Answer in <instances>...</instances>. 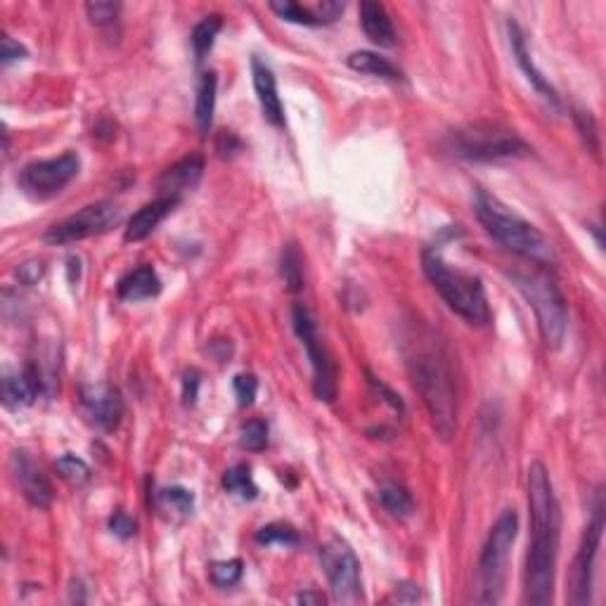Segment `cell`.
Segmentation results:
<instances>
[{
    "instance_id": "1",
    "label": "cell",
    "mask_w": 606,
    "mask_h": 606,
    "mask_svg": "<svg viewBox=\"0 0 606 606\" xmlns=\"http://www.w3.org/2000/svg\"><path fill=\"white\" fill-rule=\"evenodd\" d=\"M528 509H531V545L526 557V602L552 604L557 578L559 540H562V509L543 462L528 467Z\"/></svg>"
},
{
    "instance_id": "2",
    "label": "cell",
    "mask_w": 606,
    "mask_h": 606,
    "mask_svg": "<svg viewBox=\"0 0 606 606\" xmlns=\"http://www.w3.org/2000/svg\"><path fill=\"white\" fill-rule=\"evenodd\" d=\"M408 370L412 384L422 396L431 424L443 441H450L457 431V391L448 356L434 337L410 341Z\"/></svg>"
},
{
    "instance_id": "3",
    "label": "cell",
    "mask_w": 606,
    "mask_h": 606,
    "mask_svg": "<svg viewBox=\"0 0 606 606\" xmlns=\"http://www.w3.org/2000/svg\"><path fill=\"white\" fill-rule=\"evenodd\" d=\"M474 209L483 230L507 251L521 256L528 263H535L538 268L557 266V254H554L552 242L535 225L514 214L498 197L488 195L486 190H476Z\"/></svg>"
},
{
    "instance_id": "4",
    "label": "cell",
    "mask_w": 606,
    "mask_h": 606,
    "mask_svg": "<svg viewBox=\"0 0 606 606\" xmlns=\"http://www.w3.org/2000/svg\"><path fill=\"white\" fill-rule=\"evenodd\" d=\"M422 268L427 280L448 303L450 311L467 320L469 325H488L491 322V306H488L486 289H483L479 277L453 268L436 249H424Z\"/></svg>"
},
{
    "instance_id": "5",
    "label": "cell",
    "mask_w": 606,
    "mask_h": 606,
    "mask_svg": "<svg viewBox=\"0 0 606 606\" xmlns=\"http://www.w3.org/2000/svg\"><path fill=\"white\" fill-rule=\"evenodd\" d=\"M509 280L519 289L521 296L533 308L535 320H538L540 337L547 348H559L566 339L569 330V306H566L564 294L559 292L557 282L545 268H514L509 270Z\"/></svg>"
},
{
    "instance_id": "6",
    "label": "cell",
    "mask_w": 606,
    "mask_h": 606,
    "mask_svg": "<svg viewBox=\"0 0 606 606\" xmlns=\"http://www.w3.org/2000/svg\"><path fill=\"white\" fill-rule=\"evenodd\" d=\"M519 531V517L514 509H505L495 521L491 533H488L486 545H483L479 557V576H476V585H479V604H498L505 592L507 580V564L509 554H512L514 540H517Z\"/></svg>"
},
{
    "instance_id": "7",
    "label": "cell",
    "mask_w": 606,
    "mask_h": 606,
    "mask_svg": "<svg viewBox=\"0 0 606 606\" xmlns=\"http://www.w3.org/2000/svg\"><path fill=\"white\" fill-rule=\"evenodd\" d=\"M446 150L467 161L517 159L531 152L517 133L500 124H469L446 135Z\"/></svg>"
},
{
    "instance_id": "8",
    "label": "cell",
    "mask_w": 606,
    "mask_h": 606,
    "mask_svg": "<svg viewBox=\"0 0 606 606\" xmlns=\"http://www.w3.org/2000/svg\"><path fill=\"white\" fill-rule=\"evenodd\" d=\"M320 564L330 580L332 595L341 604L363 602V576H360V559L344 538L334 535L320 545Z\"/></svg>"
},
{
    "instance_id": "9",
    "label": "cell",
    "mask_w": 606,
    "mask_h": 606,
    "mask_svg": "<svg viewBox=\"0 0 606 606\" xmlns=\"http://www.w3.org/2000/svg\"><path fill=\"white\" fill-rule=\"evenodd\" d=\"M292 325L296 337L301 339V344L306 346L308 360L313 365V393L318 401L332 403L337 398V370L327 353L325 344L318 337V325H315L311 311H308L303 303H296L292 311Z\"/></svg>"
},
{
    "instance_id": "10",
    "label": "cell",
    "mask_w": 606,
    "mask_h": 606,
    "mask_svg": "<svg viewBox=\"0 0 606 606\" xmlns=\"http://www.w3.org/2000/svg\"><path fill=\"white\" fill-rule=\"evenodd\" d=\"M81 171V157L76 152H64L55 159L31 161L19 173V185L34 199H50L67 188Z\"/></svg>"
},
{
    "instance_id": "11",
    "label": "cell",
    "mask_w": 606,
    "mask_h": 606,
    "mask_svg": "<svg viewBox=\"0 0 606 606\" xmlns=\"http://www.w3.org/2000/svg\"><path fill=\"white\" fill-rule=\"evenodd\" d=\"M121 221V209L112 202H95L83 206L81 211L67 216L64 221L55 223L53 228L43 235L48 244H72L88 240V237L102 235V232L112 230Z\"/></svg>"
},
{
    "instance_id": "12",
    "label": "cell",
    "mask_w": 606,
    "mask_h": 606,
    "mask_svg": "<svg viewBox=\"0 0 606 606\" xmlns=\"http://www.w3.org/2000/svg\"><path fill=\"white\" fill-rule=\"evenodd\" d=\"M604 533V505L602 498H597L595 512H592V521L585 528L583 540H580V550L573 559L571 566V604L583 606L592 602V578H595V564L599 545H602Z\"/></svg>"
},
{
    "instance_id": "13",
    "label": "cell",
    "mask_w": 606,
    "mask_h": 606,
    "mask_svg": "<svg viewBox=\"0 0 606 606\" xmlns=\"http://www.w3.org/2000/svg\"><path fill=\"white\" fill-rule=\"evenodd\" d=\"M81 405L90 417V422L102 431H114L119 427L121 415H124V398L109 384L83 386Z\"/></svg>"
},
{
    "instance_id": "14",
    "label": "cell",
    "mask_w": 606,
    "mask_h": 606,
    "mask_svg": "<svg viewBox=\"0 0 606 606\" xmlns=\"http://www.w3.org/2000/svg\"><path fill=\"white\" fill-rule=\"evenodd\" d=\"M10 474L12 481L17 483V488L22 491L24 498H27L29 505H34L38 509L50 507V502H53V486H50V481L45 479L41 469L29 460L27 453H19V450L17 453H12Z\"/></svg>"
},
{
    "instance_id": "15",
    "label": "cell",
    "mask_w": 606,
    "mask_h": 606,
    "mask_svg": "<svg viewBox=\"0 0 606 606\" xmlns=\"http://www.w3.org/2000/svg\"><path fill=\"white\" fill-rule=\"evenodd\" d=\"M270 10L277 17L292 24H303V27H325V24L337 22L344 12V3L339 0H320L315 5H301L294 0H273Z\"/></svg>"
},
{
    "instance_id": "16",
    "label": "cell",
    "mask_w": 606,
    "mask_h": 606,
    "mask_svg": "<svg viewBox=\"0 0 606 606\" xmlns=\"http://www.w3.org/2000/svg\"><path fill=\"white\" fill-rule=\"evenodd\" d=\"M507 29H509V38H512V53H514V57H517L521 72L526 74V79L531 81V86L535 90H538L540 98H543L547 102V105H550L552 109L562 107V100H559L557 90L552 88V83L545 79L543 72H540V69L535 67V62H533V57H531V50H528L524 31H521V27H519L517 22H514V19L507 24Z\"/></svg>"
},
{
    "instance_id": "17",
    "label": "cell",
    "mask_w": 606,
    "mask_h": 606,
    "mask_svg": "<svg viewBox=\"0 0 606 606\" xmlns=\"http://www.w3.org/2000/svg\"><path fill=\"white\" fill-rule=\"evenodd\" d=\"M251 74H254V90L256 98H259L263 119L270 126L282 128L285 126V107H282L280 95H277V81L273 69L268 64H263L259 57L251 60Z\"/></svg>"
},
{
    "instance_id": "18",
    "label": "cell",
    "mask_w": 606,
    "mask_h": 606,
    "mask_svg": "<svg viewBox=\"0 0 606 606\" xmlns=\"http://www.w3.org/2000/svg\"><path fill=\"white\" fill-rule=\"evenodd\" d=\"M204 173V161L202 157H188L178 164H173L171 169L164 171V176L159 178V197H171V199H183L199 185Z\"/></svg>"
},
{
    "instance_id": "19",
    "label": "cell",
    "mask_w": 606,
    "mask_h": 606,
    "mask_svg": "<svg viewBox=\"0 0 606 606\" xmlns=\"http://www.w3.org/2000/svg\"><path fill=\"white\" fill-rule=\"evenodd\" d=\"M178 204H180L178 199H171V197H159V199H154V202L145 204L143 209H140L138 214H133L131 221H128L124 240L126 242L147 240V237H150L152 232L159 228V223L164 221V218L169 216Z\"/></svg>"
},
{
    "instance_id": "20",
    "label": "cell",
    "mask_w": 606,
    "mask_h": 606,
    "mask_svg": "<svg viewBox=\"0 0 606 606\" xmlns=\"http://www.w3.org/2000/svg\"><path fill=\"white\" fill-rule=\"evenodd\" d=\"M360 24H363L365 36L379 48H393L396 45V27L389 10L375 0H363L360 3Z\"/></svg>"
},
{
    "instance_id": "21",
    "label": "cell",
    "mask_w": 606,
    "mask_h": 606,
    "mask_svg": "<svg viewBox=\"0 0 606 606\" xmlns=\"http://www.w3.org/2000/svg\"><path fill=\"white\" fill-rule=\"evenodd\" d=\"M41 393V377L34 367H24L22 372H8L3 377V401L8 408H27Z\"/></svg>"
},
{
    "instance_id": "22",
    "label": "cell",
    "mask_w": 606,
    "mask_h": 606,
    "mask_svg": "<svg viewBox=\"0 0 606 606\" xmlns=\"http://www.w3.org/2000/svg\"><path fill=\"white\" fill-rule=\"evenodd\" d=\"M116 294H119L121 301L135 303L143 299H154V296L161 294V280L157 275V270L152 266H140L131 270V273L124 275L116 285Z\"/></svg>"
},
{
    "instance_id": "23",
    "label": "cell",
    "mask_w": 606,
    "mask_h": 606,
    "mask_svg": "<svg viewBox=\"0 0 606 606\" xmlns=\"http://www.w3.org/2000/svg\"><path fill=\"white\" fill-rule=\"evenodd\" d=\"M348 67L358 74H370V76H379V79H389V81H398L401 79V69L396 64L386 60V57H379L377 53H370V50H358V53L348 55Z\"/></svg>"
},
{
    "instance_id": "24",
    "label": "cell",
    "mask_w": 606,
    "mask_h": 606,
    "mask_svg": "<svg viewBox=\"0 0 606 606\" xmlns=\"http://www.w3.org/2000/svg\"><path fill=\"white\" fill-rule=\"evenodd\" d=\"M216 90H218V79L214 72H206L199 81L197 88V105H195V119L202 133H209L211 124H214V112H216Z\"/></svg>"
},
{
    "instance_id": "25",
    "label": "cell",
    "mask_w": 606,
    "mask_h": 606,
    "mask_svg": "<svg viewBox=\"0 0 606 606\" xmlns=\"http://www.w3.org/2000/svg\"><path fill=\"white\" fill-rule=\"evenodd\" d=\"M223 29V19L221 15H209L204 17L202 22L197 24L195 29H192V48H195V57L197 62H202L206 55H209V50L214 48L218 31Z\"/></svg>"
},
{
    "instance_id": "26",
    "label": "cell",
    "mask_w": 606,
    "mask_h": 606,
    "mask_svg": "<svg viewBox=\"0 0 606 606\" xmlns=\"http://www.w3.org/2000/svg\"><path fill=\"white\" fill-rule=\"evenodd\" d=\"M223 488L232 495H240L242 500H256V495H259V488H256L247 464H235V467L228 469L223 474Z\"/></svg>"
},
{
    "instance_id": "27",
    "label": "cell",
    "mask_w": 606,
    "mask_h": 606,
    "mask_svg": "<svg viewBox=\"0 0 606 606\" xmlns=\"http://www.w3.org/2000/svg\"><path fill=\"white\" fill-rule=\"evenodd\" d=\"M379 502H382L386 512L396 519L410 517L412 509H415L410 493L405 491L403 486H398V483H384V486L379 488Z\"/></svg>"
},
{
    "instance_id": "28",
    "label": "cell",
    "mask_w": 606,
    "mask_h": 606,
    "mask_svg": "<svg viewBox=\"0 0 606 606\" xmlns=\"http://www.w3.org/2000/svg\"><path fill=\"white\" fill-rule=\"evenodd\" d=\"M280 273L285 277L289 292H301L303 289V261L299 249L294 244H287L282 249V259H280Z\"/></svg>"
},
{
    "instance_id": "29",
    "label": "cell",
    "mask_w": 606,
    "mask_h": 606,
    "mask_svg": "<svg viewBox=\"0 0 606 606\" xmlns=\"http://www.w3.org/2000/svg\"><path fill=\"white\" fill-rule=\"evenodd\" d=\"M244 573V564L242 559H228V562H214L209 569L211 583L216 585V588H232V585H237L242 580Z\"/></svg>"
},
{
    "instance_id": "30",
    "label": "cell",
    "mask_w": 606,
    "mask_h": 606,
    "mask_svg": "<svg viewBox=\"0 0 606 606\" xmlns=\"http://www.w3.org/2000/svg\"><path fill=\"white\" fill-rule=\"evenodd\" d=\"M55 467H57V472H60L62 479L74 483V486H83V483L90 481V467L81 460V457H76L72 453L62 455L60 460L55 462Z\"/></svg>"
},
{
    "instance_id": "31",
    "label": "cell",
    "mask_w": 606,
    "mask_h": 606,
    "mask_svg": "<svg viewBox=\"0 0 606 606\" xmlns=\"http://www.w3.org/2000/svg\"><path fill=\"white\" fill-rule=\"evenodd\" d=\"M240 446L251 450V453H261L268 446V424L263 419H249L240 431Z\"/></svg>"
},
{
    "instance_id": "32",
    "label": "cell",
    "mask_w": 606,
    "mask_h": 606,
    "mask_svg": "<svg viewBox=\"0 0 606 606\" xmlns=\"http://www.w3.org/2000/svg\"><path fill=\"white\" fill-rule=\"evenodd\" d=\"M256 543L259 545H296L299 543V533L287 524H268L256 531Z\"/></svg>"
},
{
    "instance_id": "33",
    "label": "cell",
    "mask_w": 606,
    "mask_h": 606,
    "mask_svg": "<svg viewBox=\"0 0 606 606\" xmlns=\"http://www.w3.org/2000/svg\"><path fill=\"white\" fill-rule=\"evenodd\" d=\"M86 12H88L90 22L98 24V27H107V24H114L116 19H119L121 5L107 3V0H95V3L86 5Z\"/></svg>"
},
{
    "instance_id": "34",
    "label": "cell",
    "mask_w": 606,
    "mask_h": 606,
    "mask_svg": "<svg viewBox=\"0 0 606 606\" xmlns=\"http://www.w3.org/2000/svg\"><path fill=\"white\" fill-rule=\"evenodd\" d=\"M232 389H235L237 403H240L242 408H249V405H254L256 401L259 382H256V377L249 375V372H242V375H237L235 382H232Z\"/></svg>"
},
{
    "instance_id": "35",
    "label": "cell",
    "mask_w": 606,
    "mask_h": 606,
    "mask_svg": "<svg viewBox=\"0 0 606 606\" xmlns=\"http://www.w3.org/2000/svg\"><path fill=\"white\" fill-rule=\"evenodd\" d=\"M161 500H164L166 505L173 507L180 514H188V512H192V507H195V498H192V493L188 491V488H180V486L166 488V491L161 493Z\"/></svg>"
},
{
    "instance_id": "36",
    "label": "cell",
    "mask_w": 606,
    "mask_h": 606,
    "mask_svg": "<svg viewBox=\"0 0 606 606\" xmlns=\"http://www.w3.org/2000/svg\"><path fill=\"white\" fill-rule=\"evenodd\" d=\"M573 119H576V124L580 128V135H583L585 145H588L592 152H597L599 150V145H597V126H595V119H592V114L590 112H583V109H576Z\"/></svg>"
},
{
    "instance_id": "37",
    "label": "cell",
    "mask_w": 606,
    "mask_h": 606,
    "mask_svg": "<svg viewBox=\"0 0 606 606\" xmlns=\"http://www.w3.org/2000/svg\"><path fill=\"white\" fill-rule=\"evenodd\" d=\"M24 57H29V50L22 43H17L12 36L3 34V41H0V60H3V64L24 60Z\"/></svg>"
},
{
    "instance_id": "38",
    "label": "cell",
    "mask_w": 606,
    "mask_h": 606,
    "mask_svg": "<svg viewBox=\"0 0 606 606\" xmlns=\"http://www.w3.org/2000/svg\"><path fill=\"white\" fill-rule=\"evenodd\" d=\"M45 275V263L43 261H27L22 263V266L17 268V280L22 282V285H36L38 280Z\"/></svg>"
},
{
    "instance_id": "39",
    "label": "cell",
    "mask_w": 606,
    "mask_h": 606,
    "mask_svg": "<svg viewBox=\"0 0 606 606\" xmlns=\"http://www.w3.org/2000/svg\"><path fill=\"white\" fill-rule=\"evenodd\" d=\"M109 528H112L114 535H119L121 540H128L135 535V521L128 517L126 512H114L112 519H109Z\"/></svg>"
},
{
    "instance_id": "40",
    "label": "cell",
    "mask_w": 606,
    "mask_h": 606,
    "mask_svg": "<svg viewBox=\"0 0 606 606\" xmlns=\"http://www.w3.org/2000/svg\"><path fill=\"white\" fill-rule=\"evenodd\" d=\"M199 386H202V375L197 370H188L183 375V403L195 405L199 396Z\"/></svg>"
},
{
    "instance_id": "41",
    "label": "cell",
    "mask_w": 606,
    "mask_h": 606,
    "mask_svg": "<svg viewBox=\"0 0 606 606\" xmlns=\"http://www.w3.org/2000/svg\"><path fill=\"white\" fill-rule=\"evenodd\" d=\"M367 377H370V384L375 386L377 391H382V393H384V396H386V401H389V403L393 405V408H396V410H403V401H401V398L396 396V393H393V391L389 389V386H386L384 382H379L377 377H372V375H367Z\"/></svg>"
},
{
    "instance_id": "42",
    "label": "cell",
    "mask_w": 606,
    "mask_h": 606,
    "mask_svg": "<svg viewBox=\"0 0 606 606\" xmlns=\"http://www.w3.org/2000/svg\"><path fill=\"white\" fill-rule=\"evenodd\" d=\"M296 602L299 604H325L327 597L322 595V592L311 590V592H301V595L296 597Z\"/></svg>"
}]
</instances>
